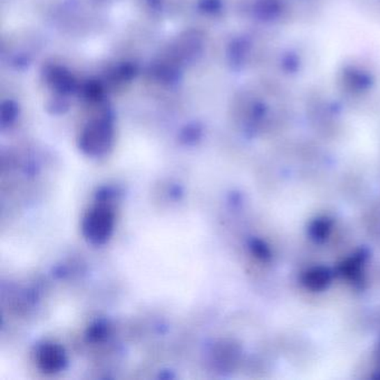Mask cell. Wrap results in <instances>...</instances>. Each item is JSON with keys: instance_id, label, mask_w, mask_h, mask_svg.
Instances as JSON below:
<instances>
[{"instance_id": "obj_1", "label": "cell", "mask_w": 380, "mask_h": 380, "mask_svg": "<svg viewBox=\"0 0 380 380\" xmlns=\"http://www.w3.org/2000/svg\"><path fill=\"white\" fill-rule=\"evenodd\" d=\"M114 225V214L107 207L93 209L84 221V233L93 242L101 244L109 238Z\"/></svg>"}, {"instance_id": "obj_2", "label": "cell", "mask_w": 380, "mask_h": 380, "mask_svg": "<svg viewBox=\"0 0 380 380\" xmlns=\"http://www.w3.org/2000/svg\"><path fill=\"white\" fill-rule=\"evenodd\" d=\"M38 361L42 370L48 372H56L63 366L64 354L59 347L48 345L42 347L40 350Z\"/></svg>"}]
</instances>
